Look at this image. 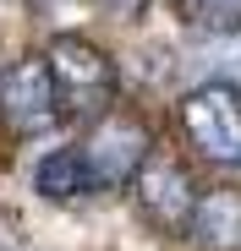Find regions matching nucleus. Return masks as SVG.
<instances>
[{"mask_svg":"<svg viewBox=\"0 0 241 251\" xmlns=\"http://www.w3.org/2000/svg\"><path fill=\"white\" fill-rule=\"evenodd\" d=\"M50 76H55V93H60V109L66 115H83V120H99L115 109V60L83 33H55L50 38Z\"/></svg>","mask_w":241,"mask_h":251,"instance_id":"obj_1","label":"nucleus"},{"mask_svg":"<svg viewBox=\"0 0 241 251\" xmlns=\"http://www.w3.org/2000/svg\"><path fill=\"white\" fill-rule=\"evenodd\" d=\"M176 115H181V131L197 148V158L219 164V170H241V88L197 82Z\"/></svg>","mask_w":241,"mask_h":251,"instance_id":"obj_2","label":"nucleus"},{"mask_svg":"<svg viewBox=\"0 0 241 251\" xmlns=\"http://www.w3.org/2000/svg\"><path fill=\"white\" fill-rule=\"evenodd\" d=\"M77 148H83V164H88V175H93V191H120V186H132V180L143 175V164L153 158L148 126H143L137 115H126V109L99 115Z\"/></svg>","mask_w":241,"mask_h":251,"instance_id":"obj_3","label":"nucleus"},{"mask_svg":"<svg viewBox=\"0 0 241 251\" xmlns=\"http://www.w3.org/2000/svg\"><path fill=\"white\" fill-rule=\"evenodd\" d=\"M132 197H137V213L159 229V235H186L192 229V213H197V180L181 158H165L153 153L143 164V175L132 180Z\"/></svg>","mask_w":241,"mask_h":251,"instance_id":"obj_4","label":"nucleus"},{"mask_svg":"<svg viewBox=\"0 0 241 251\" xmlns=\"http://www.w3.org/2000/svg\"><path fill=\"white\" fill-rule=\"evenodd\" d=\"M60 93H55V76H50V60L44 55H28L17 66H6L0 76V120L11 126L17 137H38L60 120Z\"/></svg>","mask_w":241,"mask_h":251,"instance_id":"obj_5","label":"nucleus"},{"mask_svg":"<svg viewBox=\"0 0 241 251\" xmlns=\"http://www.w3.org/2000/svg\"><path fill=\"white\" fill-rule=\"evenodd\" d=\"M186 235H192L197 251H241V186L203 191Z\"/></svg>","mask_w":241,"mask_h":251,"instance_id":"obj_6","label":"nucleus"},{"mask_svg":"<svg viewBox=\"0 0 241 251\" xmlns=\"http://www.w3.org/2000/svg\"><path fill=\"white\" fill-rule=\"evenodd\" d=\"M33 191L44 197V202H77V197H88L93 191V175H88V164H83V148H50L44 158L33 164Z\"/></svg>","mask_w":241,"mask_h":251,"instance_id":"obj_7","label":"nucleus"},{"mask_svg":"<svg viewBox=\"0 0 241 251\" xmlns=\"http://www.w3.org/2000/svg\"><path fill=\"white\" fill-rule=\"evenodd\" d=\"M181 27L203 33V38H230L241 33V0H170Z\"/></svg>","mask_w":241,"mask_h":251,"instance_id":"obj_8","label":"nucleus"},{"mask_svg":"<svg viewBox=\"0 0 241 251\" xmlns=\"http://www.w3.org/2000/svg\"><path fill=\"white\" fill-rule=\"evenodd\" d=\"M83 6H93V11H104V17H115V22H126V17H143L148 0H83Z\"/></svg>","mask_w":241,"mask_h":251,"instance_id":"obj_9","label":"nucleus"}]
</instances>
